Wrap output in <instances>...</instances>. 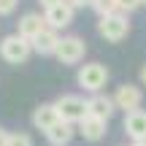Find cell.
Returning a JSON list of instances; mask_svg holds the SVG:
<instances>
[{
    "label": "cell",
    "mask_w": 146,
    "mask_h": 146,
    "mask_svg": "<svg viewBox=\"0 0 146 146\" xmlns=\"http://www.w3.org/2000/svg\"><path fill=\"white\" fill-rule=\"evenodd\" d=\"M116 103V108L125 111V114H130V111H138L143 106V89L135 87V84H122V87H116V92L111 95Z\"/></svg>",
    "instance_id": "cell-6"
},
{
    "label": "cell",
    "mask_w": 146,
    "mask_h": 146,
    "mask_svg": "<svg viewBox=\"0 0 146 146\" xmlns=\"http://www.w3.org/2000/svg\"><path fill=\"white\" fill-rule=\"evenodd\" d=\"M16 5H19V0H0V16H8L16 11Z\"/></svg>",
    "instance_id": "cell-17"
},
{
    "label": "cell",
    "mask_w": 146,
    "mask_h": 146,
    "mask_svg": "<svg viewBox=\"0 0 146 146\" xmlns=\"http://www.w3.org/2000/svg\"><path fill=\"white\" fill-rule=\"evenodd\" d=\"M76 84L84 89V92H89V95L103 92V87L108 84V68H106L103 62H87V65H81L78 73H76Z\"/></svg>",
    "instance_id": "cell-1"
},
{
    "label": "cell",
    "mask_w": 146,
    "mask_h": 146,
    "mask_svg": "<svg viewBox=\"0 0 146 146\" xmlns=\"http://www.w3.org/2000/svg\"><path fill=\"white\" fill-rule=\"evenodd\" d=\"M143 3H146V0H143Z\"/></svg>",
    "instance_id": "cell-24"
},
{
    "label": "cell",
    "mask_w": 146,
    "mask_h": 146,
    "mask_svg": "<svg viewBox=\"0 0 146 146\" xmlns=\"http://www.w3.org/2000/svg\"><path fill=\"white\" fill-rule=\"evenodd\" d=\"M54 108H57L60 119L68 122V125H81L89 116L87 98H81V95H60V98L54 100Z\"/></svg>",
    "instance_id": "cell-2"
},
{
    "label": "cell",
    "mask_w": 146,
    "mask_h": 146,
    "mask_svg": "<svg viewBox=\"0 0 146 146\" xmlns=\"http://www.w3.org/2000/svg\"><path fill=\"white\" fill-rule=\"evenodd\" d=\"M98 35L108 43H119L130 35V22L127 14H111V16H100L98 19Z\"/></svg>",
    "instance_id": "cell-4"
},
{
    "label": "cell",
    "mask_w": 146,
    "mask_h": 146,
    "mask_svg": "<svg viewBox=\"0 0 146 146\" xmlns=\"http://www.w3.org/2000/svg\"><path fill=\"white\" fill-rule=\"evenodd\" d=\"M5 146H33V138L27 133H8V143Z\"/></svg>",
    "instance_id": "cell-16"
},
{
    "label": "cell",
    "mask_w": 146,
    "mask_h": 146,
    "mask_svg": "<svg viewBox=\"0 0 146 146\" xmlns=\"http://www.w3.org/2000/svg\"><path fill=\"white\" fill-rule=\"evenodd\" d=\"M60 33L57 30H52V27H46V30L41 33V35L33 41V52L35 54H43V57H49V54H57V49H60Z\"/></svg>",
    "instance_id": "cell-12"
},
{
    "label": "cell",
    "mask_w": 146,
    "mask_h": 146,
    "mask_svg": "<svg viewBox=\"0 0 146 146\" xmlns=\"http://www.w3.org/2000/svg\"><path fill=\"white\" fill-rule=\"evenodd\" d=\"M119 5H122V14H130V11L141 8V5H143V0H119Z\"/></svg>",
    "instance_id": "cell-18"
},
{
    "label": "cell",
    "mask_w": 146,
    "mask_h": 146,
    "mask_svg": "<svg viewBox=\"0 0 146 146\" xmlns=\"http://www.w3.org/2000/svg\"><path fill=\"white\" fill-rule=\"evenodd\" d=\"M138 78H141V87H146V65L141 68V73H138Z\"/></svg>",
    "instance_id": "cell-22"
},
{
    "label": "cell",
    "mask_w": 146,
    "mask_h": 146,
    "mask_svg": "<svg viewBox=\"0 0 146 146\" xmlns=\"http://www.w3.org/2000/svg\"><path fill=\"white\" fill-rule=\"evenodd\" d=\"M57 122H62V119H60L54 103H41L35 111H33V127H35V130H41L43 135H46V133L52 130Z\"/></svg>",
    "instance_id": "cell-10"
},
{
    "label": "cell",
    "mask_w": 146,
    "mask_h": 146,
    "mask_svg": "<svg viewBox=\"0 0 146 146\" xmlns=\"http://www.w3.org/2000/svg\"><path fill=\"white\" fill-rule=\"evenodd\" d=\"M87 111H89V116H98V119L108 122L111 116L116 114V103H114V98L98 92V95H89L87 98Z\"/></svg>",
    "instance_id": "cell-9"
},
{
    "label": "cell",
    "mask_w": 146,
    "mask_h": 146,
    "mask_svg": "<svg viewBox=\"0 0 146 146\" xmlns=\"http://www.w3.org/2000/svg\"><path fill=\"white\" fill-rule=\"evenodd\" d=\"M130 146H146V141H133Z\"/></svg>",
    "instance_id": "cell-23"
},
{
    "label": "cell",
    "mask_w": 146,
    "mask_h": 146,
    "mask_svg": "<svg viewBox=\"0 0 146 146\" xmlns=\"http://www.w3.org/2000/svg\"><path fill=\"white\" fill-rule=\"evenodd\" d=\"M38 3H41V8H43V11H49V8H54V5L65 3V0H38Z\"/></svg>",
    "instance_id": "cell-20"
},
{
    "label": "cell",
    "mask_w": 146,
    "mask_h": 146,
    "mask_svg": "<svg viewBox=\"0 0 146 146\" xmlns=\"http://www.w3.org/2000/svg\"><path fill=\"white\" fill-rule=\"evenodd\" d=\"M73 135H76L73 125H68V122H57V125L46 133V141L52 143V146H68L73 141Z\"/></svg>",
    "instance_id": "cell-14"
},
{
    "label": "cell",
    "mask_w": 146,
    "mask_h": 146,
    "mask_svg": "<svg viewBox=\"0 0 146 146\" xmlns=\"http://www.w3.org/2000/svg\"><path fill=\"white\" fill-rule=\"evenodd\" d=\"M46 27H49L46 25V16L38 14V11H30V14H25L19 22H16V35L27 38V41H35Z\"/></svg>",
    "instance_id": "cell-7"
},
{
    "label": "cell",
    "mask_w": 146,
    "mask_h": 146,
    "mask_svg": "<svg viewBox=\"0 0 146 146\" xmlns=\"http://www.w3.org/2000/svg\"><path fill=\"white\" fill-rule=\"evenodd\" d=\"M5 143H8V130L0 127V146H5Z\"/></svg>",
    "instance_id": "cell-21"
},
{
    "label": "cell",
    "mask_w": 146,
    "mask_h": 146,
    "mask_svg": "<svg viewBox=\"0 0 146 146\" xmlns=\"http://www.w3.org/2000/svg\"><path fill=\"white\" fill-rule=\"evenodd\" d=\"M84 54H87V43H84V38H78V35H62L60 49H57L54 57H57L62 65H78L84 60Z\"/></svg>",
    "instance_id": "cell-5"
},
{
    "label": "cell",
    "mask_w": 146,
    "mask_h": 146,
    "mask_svg": "<svg viewBox=\"0 0 146 146\" xmlns=\"http://www.w3.org/2000/svg\"><path fill=\"white\" fill-rule=\"evenodd\" d=\"M30 54H33V41L16 35V33H11V35H5L3 41H0V57H3L8 65H22V62H27Z\"/></svg>",
    "instance_id": "cell-3"
},
{
    "label": "cell",
    "mask_w": 146,
    "mask_h": 146,
    "mask_svg": "<svg viewBox=\"0 0 146 146\" xmlns=\"http://www.w3.org/2000/svg\"><path fill=\"white\" fill-rule=\"evenodd\" d=\"M43 16H46V25L60 33V30H65V27L73 22V8L65 5V3H60V5H54V8L43 11Z\"/></svg>",
    "instance_id": "cell-13"
},
{
    "label": "cell",
    "mask_w": 146,
    "mask_h": 146,
    "mask_svg": "<svg viewBox=\"0 0 146 146\" xmlns=\"http://www.w3.org/2000/svg\"><path fill=\"white\" fill-rule=\"evenodd\" d=\"M78 133H81L84 141L98 143V141H103L106 133H108V122H106V119H98V116H87V119L78 125Z\"/></svg>",
    "instance_id": "cell-11"
},
{
    "label": "cell",
    "mask_w": 146,
    "mask_h": 146,
    "mask_svg": "<svg viewBox=\"0 0 146 146\" xmlns=\"http://www.w3.org/2000/svg\"><path fill=\"white\" fill-rule=\"evenodd\" d=\"M65 5H70L76 11V8H84V5H92V0H65Z\"/></svg>",
    "instance_id": "cell-19"
},
{
    "label": "cell",
    "mask_w": 146,
    "mask_h": 146,
    "mask_svg": "<svg viewBox=\"0 0 146 146\" xmlns=\"http://www.w3.org/2000/svg\"><path fill=\"white\" fill-rule=\"evenodd\" d=\"M92 8L98 11V16L122 14V5H119V0H92Z\"/></svg>",
    "instance_id": "cell-15"
},
{
    "label": "cell",
    "mask_w": 146,
    "mask_h": 146,
    "mask_svg": "<svg viewBox=\"0 0 146 146\" xmlns=\"http://www.w3.org/2000/svg\"><path fill=\"white\" fill-rule=\"evenodd\" d=\"M122 127H125V135L130 138V141H146V108L125 114Z\"/></svg>",
    "instance_id": "cell-8"
}]
</instances>
